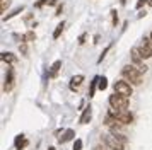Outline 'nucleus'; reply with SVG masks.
Here are the masks:
<instances>
[{
  "instance_id": "nucleus-32",
  "label": "nucleus",
  "mask_w": 152,
  "mask_h": 150,
  "mask_svg": "<svg viewBox=\"0 0 152 150\" xmlns=\"http://www.w3.org/2000/svg\"><path fill=\"white\" fill-rule=\"evenodd\" d=\"M149 5H151V7H152V0H149Z\"/></svg>"
},
{
  "instance_id": "nucleus-12",
  "label": "nucleus",
  "mask_w": 152,
  "mask_h": 150,
  "mask_svg": "<svg viewBox=\"0 0 152 150\" xmlns=\"http://www.w3.org/2000/svg\"><path fill=\"white\" fill-rule=\"evenodd\" d=\"M74 136H75V131H74V130H67V131L63 133V136H60V138H58V142L65 143V142H69V140H72Z\"/></svg>"
},
{
  "instance_id": "nucleus-23",
  "label": "nucleus",
  "mask_w": 152,
  "mask_h": 150,
  "mask_svg": "<svg viewBox=\"0 0 152 150\" xmlns=\"http://www.w3.org/2000/svg\"><path fill=\"white\" fill-rule=\"evenodd\" d=\"M19 51H21L24 56L28 55V46H26V43H22V44H19Z\"/></svg>"
},
{
  "instance_id": "nucleus-19",
  "label": "nucleus",
  "mask_w": 152,
  "mask_h": 150,
  "mask_svg": "<svg viewBox=\"0 0 152 150\" xmlns=\"http://www.w3.org/2000/svg\"><path fill=\"white\" fill-rule=\"evenodd\" d=\"M10 5V0H0V12L4 14L7 10V7Z\"/></svg>"
},
{
  "instance_id": "nucleus-27",
  "label": "nucleus",
  "mask_w": 152,
  "mask_h": 150,
  "mask_svg": "<svg viewBox=\"0 0 152 150\" xmlns=\"http://www.w3.org/2000/svg\"><path fill=\"white\" fill-rule=\"evenodd\" d=\"M86 38H87V34H80L79 36V44H84L86 43Z\"/></svg>"
},
{
  "instance_id": "nucleus-17",
  "label": "nucleus",
  "mask_w": 152,
  "mask_h": 150,
  "mask_svg": "<svg viewBox=\"0 0 152 150\" xmlns=\"http://www.w3.org/2000/svg\"><path fill=\"white\" fill-rule=\"evenodd\" d=\"M63 27H65V22H60V24H58V26H56V29H55V33H53V38H55V39H58V38H60V34L63 33Z\"/></svg>"
},
{
  "instance_id": "nucleus-31",
  "label": "nucleus",
  "mask_w": 152,
  "mask_h": 150,
  "mask_svg": "<svg viewBox=\"0 0 152 150\" xmlns=\"http://www.w3.org/2000/svg\"><path fill=\"white\" fill-rule=\"evenodd\" d=\"M48 150H55V147H50V149Z\"/></svg>"
},
{
  "instance_id": "nucleus-11",
  "label": "nucleus",
  "mask_w": 152,
  "mask_h": 150,
  "mask_svg": "<svg viewBox=\"0 0 152 150\" xmlns=\"http://www.w3.org/2000/svg\"><path fill=\"white\" fill-rule=\"evenodd\" d=\"M91 118H92V108H91V106H87V108L84 109L82 116H80V123H82V125H86V123H89Z\"/></svg>"
},
{
  "instance_id": "nucleus-28",
  "label": "nucleus",
  "mask_w": 152,
  "mask_h": 150,
  "mask_svg": "<svg viewBox=\"0 0 152 150\" xmlns=\"http://www.w3.org/2000/svg\"><path fill=\"white\" fill-rule=\"evenodd\" d=\"M62 10H63V5H58V7H56V14H55V15H60Z\"/></svg>"
},
{
  "instance_id": "nucleus-22",
  "label": "nucleus",
  "mask_w": 152,
  "mask_h": 150,
  "mask_svg": "<svg viewBox=\"0 0 152 150\" xmlns=\"http://www.w3.org/2000/svg\"><path fill=\"white\" fill-rule=\"evenodd\" d=\"M74 150H82V140L77 138L75 142H74Z\"/></svg>"
},
{
  "instance_id": "nucleus-20",
  "label": "nucleus",
  "mask_w": 152,
  "mask_h": 150,
  "mask_svg": "<svg viewBox=\"0 0 152 150\" xmlns=\"http://www.w3.org/2000/svg\"><path fill=\"white\" fill-rule=\"evenodd\" d=\"M106 87H108V79L106 77H99V89L104 90Z\"/></svg>"
},
{
  "instance_id": "nucleus-9",
  "label": "nucleus",
  "mask_w": 152,
  "mask_h": 150,
  "mask_svg": "<svg viewBox=\"0 0 152 150\" xmlns=\"http://www.w3.org/2000/svg\"><path fill=\"white\" fill-rule=\"evenodd\" d=\"M82 82H84V75H74V77L70 79V89H72V90H77V89L80 87Z\"/></svg>"
},
{
  "instance_id": "nucleus-1",
  "label": "nucleus",
  "mask_w": 152,
  "mask_h": 150,
  "mask_svg": "<svg viewBox=\"0 0 152 150\" xmlns=\"http://www.w3.org/2000/svg\"><path fill=\"white\" fill-rule=\"evenodd\" d=\"M121 75L125 77L126 82H132L133 85H140L142 84V70L135 65H126L121 70Z\"/></svg>"
},
{
  "instance_id": "nucleus-26",
  "label": "nucleus",
  "mask_w": 152,
  "mask_h": 150,
  "mask_svg": "<svg viewBox=\"0 0 152 150\" xmlns=\"http://www.w3.org/2000/svg\"><path fill=\"white\" fill-rule=\"evenodd\" d=\"M145 4H149V0H138L137 5H135V7H137V9H142V7L145 5Z\"/></svg>"
},
{
  "instance_id": "nucleus-13",
  "label": "nucleus",
  "mask_w": 152,
  "mask_h": 150,
  "mask_svg": "<svg viewBox=\"0 0 152 150\" xmlns=\"http://www.w3.org/2000/svg\"><path fill=\"white\" fill-rule=\"evenodd\" d=\"M96 87H99V77H94V79H92V82H91L89 97H92V95H94V92H96Z\"/></svg>"
},
{
  "instance_id": "nucleus-18",
  "label": "nucleus",
  "mask_w": 152,
  "mask_h": 150,
  "mask_svg": "<svg viewBox=\"0 0 152 150\" xmlns=\"http://www.w3.org/2000/svg\"><path fill=\"white\" fill-rule=\"evenodd\" d=\"M22 10H24V7H17V9H15V10H14V12H12V14H9V15H4V20H7V19H10V17H14V15H17V14H19V12H22Z\"/></svg>"
},
{
  "instance_id": "nucleus-4",
  "label": "nucleus",
  "mask_w": 152,
  "mask_h": 150,
  "mask_svg": "<svg viewBox=\"0 0 152 150\" xmlns=\"http://www.w3.org/2000/svg\"><path fill=\"white\" fill-rule=\"evenodd\" d=\"M110 106L113 109H128V97L115 92L113 95H110Z\"/></svg>"
},
{
  "instance_id": "nucleus-7",
  "label": "nucleus",
  "mask_w": 152,
  "mask_h": 150,
  "mask_svg": "<svg viewBox=\"0 0 152 150\" xmlns=\"http://www.w3.org/2000/svg\"><path fill=\"white\" fill-rule=\"evenodd\" d=\"M130 53H132V60H133V63H135V65H137L142 72H147V67L142 63V60H144V58H142V55H140V51H138V48H132Z\"/></svg>"
},
{
  "instance_id": "nucleus-15",
  "label": "nucleus",
  "mask_w": 152,
  "mask_h": 150,
  "mask_svg": "<svg viewBox=\"0 0 152 150\" xmlns=\"http://www.w3.org/2000/svg\"><path fill=\"white\" fill-rule=\"evenodd\" d=\"M0 58H2V61H5V63H14V61L17 60L12 53H2V56H0Z\"/></svg>"
},
{
  "instance_id": "nucleus-16",
  "label": "nucleus",
  "mask_w": 152,
  "mask_h": 150,
  "mask_svg": "<svg viewBox=\"0 0 152 150\" xmlns=\"http://www.w3.org/2000/svg\"><path fill=\"white\" fill-rule=\"evenodd\" d=\"M36 39V34L33 33V31H29V33H26L24 36H21V41L22 43H28V41H34Z\"/></svg>"
},
{
  "instance_id": "nucleus-24",
  "label": "nucleus",
  "mask_w": 152,
  "mask_h": 150,
  "mask_svg": "<svg viewBox=\"0 0 152 150\" xmlns=\"http://www.w3.org/2000/svg\"><path fill=\"white\" fill-rule=\"evenodd\" d=\"M111 15H113V26L116 27V24H118V12L116 10H111Z\"/></svg>"
},
{
  "instance_id": "nucleus-25",
  "label": "nucleus",
  "mask_w": 152,
  "mask_h": 150,
  "mask_svg": "<svg viewBox=\"0 0 152 150\" xmlns=\"http://www.w3.org/2000/svg\"><path fill=\"white\" fill-rule=\"evenodd\" d=\"M45 4H50V0H39V2H36L34 4V7L36 9H39V7H43Z\"/></svg>"
},
{
  "instance_id": "nucleus-21",
  "label": "nucleus",
  "mask_w": 152,
  "mask_h": 150,
  "mask_svg": "<svg viewBox=\"0 0 152 150\" xmlns=\"http://www.w3.org/2000/svg\"><path fill=\"white\" fill-rule=\"evenodd\" d=\"M111 46H113V44H108V46H106V48L103 50V53H101V56H99V60H97V63H101V61L104 60V56H106V53H108V51L111 50Z\"/></svg>"
},
{
  "instance_id": "nucleus-3",
  "label": "nucleus",
  "mask_w": 152,
  "mask_h": 150,
  "mask_svg": "<svg viewBox=\"0 0 152 150\" xmlns=\"http://www.w3.org/2000/svg\"><path fill=\"white\" fill-rule=\"evenodd\" d=\"M103 142L110 147L111 150H123L125 149V143L118 138L113 131L111 133H108V135H103Z\"/></svg>"
},
{
  "instance_id": "nucleus-14",
  "label": "nucleus",
  "mask_w": 152,
  "mask_h": 150,
  "mask_svg": "<svg viewBox=\"0 0 152 150\" xmlns=\"http://www.w3.org/2000/svg\"><path fill=\"white\" fill-rule=\"evenodd\" d=\"M60 67H62V60H56L53 65H51V70H50V77H55L56 74H58V70H60Z\"/></svg>"
},
{
  "instance_id": "nucleus-33",
  "label": "nucleus",
  "mask_w": 152,
  "mask_h": 150,
  "mask_svg": "<svg viewBox=\"0 0 152 150\" xmlns=\"http://www.w3.org/2000/svg\"><path fill=\"white\" fill-rule=\"evenodd\" d=\"M151 39H152V33H151Z\"/></svg>"
},
{
  "instance_id": "nucleus-5",
  "label": "nucleus",
  "mask_w": 152,
  "mask_h": 150,
  "mask_svg": "<svg viewBox=\"0 0 152 150\" xmlns=\"http://www.w3.org/2000/svg\"><path fill=\"white\" fill-rule=\"evenodd\" d=\"M115 92L116 94H121V95H126V97H130L132 95V85H130V82H126V80H118L115 82Z\"/></svg>"
},
{
  "instance_id": "nucleus-2",
  "label": "nucleus",
  "mask_w": 152,
  "mask_h": 150,
  "mask_svg": "<svg viewBox=\"0 0 152 150\" xmlns=\"http://www.w3.org/2000/svg\"><path fill=\"white\" fill-rule=\"evenodd\" d=\"M110 116H113L120 125H130L133 121V116L128 109H110Z\"/></svg>"
},
{
  "instance_id": "nucleus-8",
  "label": "nucleus",
  "mask_w": 152,
  "mask_h": 150,
  "mask_svg": "<svg viewBox=\"0 0 152 150\" xmlns=\"http://www.w3.org/2000/svg\"><path fill=\"white\" fill-rule=\"evenodd\" d=\"M12 87H14V70L9 68L7 75H5V79H4V92H10Z\"/></svg>"
},
{
  "instance_id": "nucleus-10",
  "label": "nucleus",
  "mask_w": 152,
  "mask_h": 150,
  "mask_svg": "<svg viewBox=\"0 0 152 150\" xmlns=\"http://www.w3.org/2000/svg\"><path fill=\"white\" fill-rule=\"evenodd\" d=\"M14 145H15V150H22L26 145H28V140L24 138V135H17V136H15Z\"/></svg>"
},
{
  "instance_id": "nucleus-29",
  "label": "nucleus",
  "mask_w": 152,
  "mask_h": 150,
  "mask_svg": "<svg viewBox=\"0 0 152 150\" xmlns=\"http://www.w3.org/2000/svg\"><path fill=\"white\" fill-rule=\"evenodd\" d=\"M48 5H56V0H50V4Z\"/></svg>"
},
{
  "instance_id": "nucleus-6",
  "label": "nucleus",
  "mask_w": 152,
  "mask_h": 150,
  "mask_svg": "<svg viewBox=\"0 0 152 150\" xmlns=\"http://www.w3.org/2000/svg\"><path fill=\"white\" fill-rule=\"evenodd\" d=\"M138 51L142 55V58H151L152 56V39L151 38H144L142 39V44L138 48Z\"/></svg>"
},
{
  "instance_id": "nucleus-30",
  "label": "nucleus",
  "mask_w": 152,
  "mask_h": 150,
  "mask_svg": "<svg viewBox=\"0 0 152 150\" xmlns=\"http://www.w3.org/2000/svg\"><path fill=\"white\" fill-rule=\"evenodd\" d=\"M120 2H121V4H123V5H125V4H126V0H120Z\"/></svg>"
}]
</instances>
